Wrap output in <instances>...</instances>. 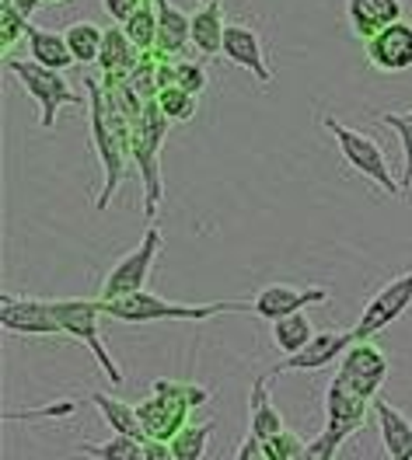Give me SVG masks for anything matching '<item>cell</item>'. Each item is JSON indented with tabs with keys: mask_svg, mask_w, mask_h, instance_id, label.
I'll list each match as a JSON object with an SVG mask.
<instances>
[{
	"mask_svg": "<svg viewBox=\"0 0 412 460\" xmlns=\"http://www.w3.org/2000/svg\"><path fill=\"white\" fill-rule=\"evenodd\" d=\"M4 66H7V74L18 84L25 87V94H29L31 102L39 105V126L42 129H53L57 126L59 109H77L81 105L77 91L67 84L63 70H49V66H42L35 59H14V57L4 59Z\"/></svg>",
	"mask_w": 412,
	"mask_h": 460,
	"instance_id": "cell-6",
	"label": "cell"
},
{
	"mask_svg": "<svg viewBox=\"0 0 412 460\" xmlns=\"http://www.w3.org/2000/svg\"><path fill=\"white\" fill-rule=\"evenodd\" d=\"M224 57L231 59L235 66H245L252 70V77L259 84H273V70L265 63V42L263 35L252 29V25H241V22H228V31H224Z\"/></svg>",
	"mask_w": 412,
	"mask_h": 460,
	"instance_id": "cell-16",
	"label": "cell"
},
{
	"mask_svg": "<svg viewBox=\"0 0 412 460\" xmlns=\"http://www.w3.org/2000/svg\"><path fill=\"white\" fill-rule=\"evenodd\" d=\"M354 342H360L354 328H350V332H318V335L308 342V349H300L297 356H287L280 367H273V370H269V380H276L280 374H318L325 367L339 363Z\"/></svg>",
	"mask_w": 412,
	"mask_h": 460,
	"instance_id": "cell-13",
	"label": "cell"
},
{
	"mask_svg": "<svg viewBox=\"0 0 412 460\" xmlns=\"http://www.w3.org/2000/svg\"><path fill=\"white\" fill-rule=\"evenodd\" d=\"M210 432H213V422H189L182 432H175V439H172L175 457L178 460H203L206 447H210Z\"/></svg>",
	"mask_w": 412,
	"mask_h": 460,
	"instance_id": "cell-30",
	"label": "cell"
},
{
	"mask_svg": "<svg viewBox=\"0 0 412 460\" xmlns=\"http://www.w3.org/2000/svg\"><path fill=\"white\" fill-rule=\"evenodd\" d=\"M29 18H22L14 7H0V49H4V59L11 57V49L29 39Z\"/></svg>",
	"mask_w": 412,
	"mask_h": 460,
	"instance_id": "cell-33",
	"label": "cell"
},
{
	"mask_svg": "<svg viewBox=\"0 0 412 460\" xmlns=\"http://www.w3.org/2000/svg\"><path fill=\"white\" fill-rule=\"evenodd\" d=\"M91 404L102 411V419L109 422V429L116 432V436H133V439H144L148 443V432L140 426L137 404L122 402L116 394H105V391H91Z\"/></svg>",
	"mask_w": 412,
	"mask_h": 460,
	"instance_id": "cell-22",
	"label": "cell"
},
{
	"mask_svg": "<svg viewBox=\"0 0 412 460\" xmlns=\"http://www.w3.org/2000/svg\"><path fill=\"white\" fill-rule=\"evenodd\" d=\"M235 460H265L263 443H259L255 436H245V439L237 443V457Z\"/></svg>",
	"mask_w": 412,
	"mask_h": 460,
	"instance_id": "cell-38",
	"label": "cell"
},
{
	"mask_svg": "<svg viewBox=\"0 0 412 460\" xmlns=\"http://www.w3.org/2000/svg\"><path fill=\"white\" fill-rule=\"evenodd\" d=\"M29 59L49 66V70H67L74 63V53L67 46V35L63 31H49V29H39V25H29Z\"/></svg>",
	"mask_w": 412,
	"mask_h": 460,
	"instance_id": "cell-23",
	"label": "cell"
},
{
	"mask_svg": "<svg viewBox=\"0 0 412 460\" xmlns=\"http://www.w3.org/2000/svg\"><path fill=\"white\" fill-rule=\"evenodd\" d=\"M63 35H67V46H70V53H74V63L91 66V63H98V59H102L105 31L98 29L94 22H74V25H67Z\"/></svg>",
	"mask_w": 412,
	"mask_h": 460,
	"instance_id": "cell-26",
	"label": "cell"
},
{
	"mask_svg": "<svg viewBox=\"0 0 412 460\" xmlns=\"http://www.w3.org/2000/svg\"><path fill=\"white\" fill-rule=\"evenodd\" d=\"M39 4H63V0H39Z\"/></svg>",
	"mask_w": 412,
	"mask_h": 460,
	"instance_id": "cell-41",
	"label": "cell"
},
{
	"mask_svg": "<svg viewBox=\"0 0 412 460\" xmlns=\"http://www.w3.org/2000/svg\"><path fill=\"white\" fill-rule=\"evenodd\" d=\"M53 314H57L63 335L77 339L91 349V356L98 359V367L105 370L109 384H122V370L119 363L109 356V349L102 342V300L98 296H74V300H53Z\"/></svg>",
	"mask_w": 412,
	"mask_h": 460,
	"instance_id": "cell-7",
	"label": "cell"
},
{
	"mask_svg": "<svg viewBox=\"0 0 412 460\" xmlns=\"http://www.w3.org/2000/svg\"><path fill=\"white\" fill-rule=\"evenodd\" d=\"M406 115H409V119H412V109H409V112H406Z\"/></svg>",
	"mask_w": 412,
	"mask_h": 460,
	"instance_id": "cell-42",
	"label": "cell"
},
{
	"mask_svg": "<svg viewBox=\"0 0 412 460\" xmlns=\"http://www.w3.org/2000/svg\"><path fill=\"white\" fill-rule=\"evenodd\" d=\"M137 59H140V53H137V46L130 42V35L119 29H109L105 31V46H102V70L109 74V77H130L133 74V66H137Z\"/></svg>",
	"mask_w": 412,
	"mask_h": 460,
	"instance_id": "cell-25",
	"label": "cell"
},
{
	"mask_svg": "<svg viewBox=\"0 0 412 460\" xmlns=\"http://www.w3.org/2000/svg\"><path fill=\"white\" fill-rule=\"evenodd\" d=\"M102 314L122 324H154V321H210L220 314H252V300H210V304H178L161 293H130L119 300H102Z\"/></svg>",
	"mask_w": 412,
	"mask_h": 460,
	"instance_id": "cell-1",
	"label": "cell"
},
{
	"mask_svg": "<svg viewBox=\"0 0 412 460\" xmlns=\"http://www.w3.org/2000/svg\"><path fill=\"white\" fill-rule=\"evenodd\" d=\"M168 137V115L157 109V102H148V109L140 119H133V133H130V154L133 164L144 174V217L154 220L157 206L165 199V185H161V146Z\"/></svg>",
	"mask_w": 412,
	"mask_h": 460,
	"instance_id": "cell-5",
	"label": "cell"
},
{
	"mask_svg": "<svg viewBox=\"0 0 412 460\" xmlns=\"http://www.w3.org/2000/svg\"><path fill=\"white\" fill-rule=\"evenodd\" d=\"M165 248V237H161V227L150 224L140 237V244L133 252H126L122 259L109 269V276L102 279V289H98V300H119V296H130V293H144L148 289V279L154 272V261Z\"/></svg>",
	"mask_w": 412,
	"mask_h": 460,
	"instance_id": "cell-9",
	"label": "cell"
},
{
	"mask_svg": "<svg viewBox=\"0 0 412 460\" xmlns=\"http://www.w3.org/2000/svg\"><path fill=\"white\" fill-rule=\"evenodd\" d=\"M157 7V53L178 59L193 46V18L178 11L172 0H154Z\"/></svg>",
	"mask_w": 412,
	"mask_h": 460,
	"instance_id": "cell-18",
	"label": "cell"
},
{
	"mask_svg": "<svg viewBox=\"0 0 412 460\" xmlns=\"http://www.w3.org/2000/svg\"><path fill=\"white\" fill-rule=\"evenodd\" d=\"M265 460H308V443H300V436L294 432H280L276 439L263 443Z\"/></svg>",
	"mask_w": 412,
	"mask_h": 460,
	"instance_id": "cell-34",
	"label": "cell"
},
{
	"mask_svg": "<svg viewBox=\"0 0 412 460\" xmlns=\"http://www.w3.org/2000/svg\"><path fill=\"white\" fill-rule=\"evenodd\" d=\"M224 31H228L224 4H206L193 14V49L200 57H217L224 49Z\"/></svg>",
	"mask_w": 412,
	"mask_h": 460,
	"instance_id": "cell-21",
	"label": "cell"
},
{
	"mask_svg": "<svg viewBox=\"0 0 412 460\" xmlns=\"http://www.w3.org/2000/svg\"><path fill=\"white\" fill-rule=\"evenodd\" d=\"M381 122H384V126H391V129L399 133V140H402V157H406V168H402L399 185H402V192H409V189H412V119H409V115L384 112Z\"/></svg>",
	"mask_w": 412,
	"mask_h": 460,
	"instance_id": "cell-32",
	"label": "cell"
},
{
	"mask_svg": "<svg viewBox=\"0 0 412 460\" xmlns=\"http://www.w3.org/2000/svg\"><path fill=\"white\" fill-rule=\"evenodd\" d=\"M367 63L378 74H406L412 70V22H395L384 31H378L374 39L363 42Z\"/></svg>",
	"mask_w": 412,
	"mask_h": 460,
	"instance_id": "cell-15",
	"label": "cell"
},
{
	"mask_svg": "<svg viewBox=\"0 0 412 460\" xmlns=\"http://www.w3.org/2000/svg\"><path fill=\"white\" fill-rule=\"evenodd\" d=\"M402 14H406L402 0H346V22L360 42H367L388 25L402 22Z\"/></svg>",
	"mask_w": 412,
	"mask_h": 460,
	"instance_id": "cell-17",
	"label": "cell"
},
{
	"mask_svg": "<svg viewBox=\"0 0 412 460\" xmlns=\"http://www.w3.org/2000/svg\"><path fill=\"white\" fill-rule=\"evenodd\" d=\"M367 411H374V402L354 394L339 376H332L325 391V429L308 443V460H336L339 447L363 426Z\"/></svg>",
	"mask_w": 412,
	"mask_h": 460,
	"instance_id": "cell-4",
	"label": "cell"
},
{
	"mask_svg": "<svg viewBox=\"0 0 412 460\" xmlns=\"http://www.w3.org/2000/svg\"><path fill=\"white\" fill-rule=\"evenodd\" d=\"M88 84V105H91V144L98 150V161H102V172H105V185H102V196H98V209H105L112 196H116V189L122 185V172H126V161H130V140L122 137V122L112 126V102H109V94H102V84L88 77L85 81Z\"/></svg>",
	"mask_w": 412,
	"mask_h": 460,
	"instance_id": "cell-3",
	"label": "cell"
},
{
	"mask_svg": "<svg viewBox=\"0 0 412 460\" xmlns=\"http://www.w3.org/2000/svg\"><path fill=\"white\" fill-rule=\"evenodd\" d=\"M165 84H178V87H185L189 94H203L206 91V66L200 63V59H178V63H172L168 66V81Z\"/></svg>",
	"mask_w": 412,
	"mask_h": 460,
	"instance_id": "cell-31",
	"label": "cell"
},
{
	"mask_svg": "<svg viewBox=\"0 0 412 460\" xmlns=\"http://www.w3.org/2000/svg\"><path fill=\"white\" fill-rule=\"evenodd\" d=\"M409 307H412V269L402 272V276H395L391 283H384V287L367 300L363 314H360V321L354 324L356 339L363 342V339L381 335L384 328H388L391 321H399Z\"/></svg>",
	"mask_w": 412,
	"mask_h": 460,
	"instance_id": "cell-11",
	"label": "cell"
},
{
	"mask_svg": "<svg viewBox=\"0 0 412 460\" xmlns=\"http://www.w3.org/2000/svg\"><path fill=\"white\" fill-rule=\"evenodd\" d=\"M269 335H273L276 352H283V359H287V356H297L300 349H308V342H311L318 332H315L311 317L300 311V314H291V317L273 321V324H269Z\"/></svg>",
	"mask_w": 412,
	"mask_h": 460,
	"instance_id": "cell-24",
	"label": "cell"
},
{
	"mask_svg": "<svg viewBox=\"0 0 412 460\" xmlns=\"http://www.w3.org/2000/svg\"><path fill=\"white\" fill-rule=\"evenodd\" d=\"M196 4H200V7H206V4H220V0H196Z\"/></svg>",
	"mask_w": 412,
	"mask_h": 460,
	"instance_id": "cell-39",
	"label": "cell"
},
{
	"mask_svg": "<svg viewBox=\"0 0 412 460\" xmlns=\"http://www.w3.org/2000/svg\"><path fill=\"white\" fill-rule=\"evenodd\" d=\"M325 129L336 137L343 161H346L356 174H363L374 189H381L384 196H399V192H402V185L391 178L388 157H384L381 144H378L374 137H367V133H360V129L343 126V122H339V119H332V115L325 119Z\"/></svg>",
	"mask_w": 412,
	"mask_h": 460,
	"instance_id": "cell-8",
	"label": "cell"
},
{
	"mask_svg": "<svg viewBox=\"0 0 412 460\" xmlns=\"http://www.w3.org/2000/svg\"><path fill=\"white\" fill-rule=\"evenodd\" d=\"M210 402V387H200L193 380H154L150 398L137 404L140 426L148 432V439H165L172 443L175 432H182L189 426V411Z\"/></svg>",
	"mask_w": 412,
	"mask_h": 460,
	"instance_id": "cell-2",
	"label": "cell"
},
{
	"mask_svg": "<svg viewBox=\"0 0 412 460\" xmlns=\"http://www.w3.org/2000/svg\"><path fill=\"white\" fill-rule=\"evenodd\" d=\"M11 4H18V0H0V7H11Z\"/></svg>",
	"mask_w": 412,
	"mask_h": 460,
	"instance_id": "cell-40",
	"label": "cell"
},
{
	"mask_svg": "<svg viewBox=\"0 0 412 460\" xmlns=\"http://www.w3.org/2000/svg\"><path fill=\"white\" fill-rule=\"evenodd\" d=\"M374 415H378V432L388 460H412V419L402 415L395 404L384 398H374Z\"/></svg>",
	"mask_w": 412,
	"mask_h": 460,
	"instance_id": "cell-19",
	"label": "cell"
},
{
	"mask_svg": "<svg viewBox=\"0 0 412 460\" xmlns=\"http://www.w3.org/2000/svg\"><path fill=\"white\" fill-rule=\"evenodd\" d=\"M0 324L7 335H63L57 314H53V300H39V296H0Z\"/></svg>",
	"mask_w": 412,
	"mask_h": 460,
	"instance_id": "cell-12",
	"label": "cell"
},
{
	"mask_svg": "<svg viewBox=\"0 0 412 460\" xmlns=\"http://www.w3.org/2000/svg\"><path fill=\"white\" fill-rule=\"evenodd\" d=\"M280 432H287V426H283V415L269 402V374H263L255 376L252 394H248V436H255L259 443H269Z\"/></svg>",
	"mask_w": 412,
	"mask_h": 460,
	"instance_id": "cell-20",
	"label": "cell"
},
{
	"mask_svg": "<svg viewBox=\"0 0 412 460\" xmlns=\"http://www.w3.org/2000/svg\"><path fill=\"white\" fill-rule=\"evenodd\" d=\"M77 454L94 460H148L144 439H133V436H109L105 443H81Z\"/></svg>",
	"mask_w": 412,
	"mask_h": 460,
	"instance_id": "cell-27",
	"label": "cell"
},
{
	"mask_svg": "<svg viewBox=\"0 0 412 460\" xmlns=\"http://www.w3.org/2000/svg\"><path fill=\"white\" fill-rule=\"evenodd\" d=\"M148 0H102V7H105V14L116 22V25H126L140 7H144Z\"/></svg>",
	"mask_w": 412,
	"mask_h": 460,
	"instance_id": "cell-36",
	"label": "cell"
},
{
	"mask_svg": "<svg viewBox=\"0 0 412 460\" xmlns=\"http://www.w3.org/2000/svg\"><path fill=\"white\" fill-rule=\"evenodd\" d=\"M332 300V289L328 287H294V283H269L255 293L252 300V314L263 317V321H280V317H291L308 311L311 304H325Z\"/></svg>",
	"mask_w": 412,
	"mask_h": 460,
	"instance_id": "cell-14",
	"label": "cell"
},
{
	"mask_svg": "<svg viewBox=\"0 0 412 460\" xmlns=\"http://www.w3.org/2000/svg\"><path fill=\"white\" fill-rule=\"evenodd\" d=\"M388 370H391V363H388L381 345L374 342V339H363V342H354L346 349V356L339 359L336 376H339L354 394L374 402L378 391H381V384L388 380Z\"/></svg>",
	"mask_w": 412,
	"mask_h": 460,
	"instance_id": "cell-10",
	"label": "cell"
},
{
	"mask_svg": "<svg viewBox=\"0 0 412 460\" xmlns=\"http://www.w3.org/2000/svg\"><path fill=\"white\" fill-rule=\"evenodd\" d=\"M77 404L81 402H57L49 404V408H35V411H4V419L7 422H29V419H63V415H70V411H77Z\"/></svg>",
	"mask_w": 412,
	"mask_h": 460,
	"instance_id": "cell-35",
	"label": "cell"
},
{
	"mask_svg": "<svg viewBox=\"0 0 412 460\" xmlns=\"http://www.w3.org/2000/svg\"><path fill=\"white\" fill-rule=\"evenodd\" d=\"M144 457L148 460H178L175 450H172V443H165V439H148V443H144Z\"/></svg>",
	"mask_w": 412,
	"mask_h": 460,
	"instance_id": "cell-37",
	"label": "cell"
},
{
	"mask_svg": "<svg viewBox=\"0 0 412 460\" xmlns=\"http://www.w3.org/2000/svg\"><path fill=\"white\" fill-rule=\"evenodd\" d=\"M122 31L130 35V42L137 46V53H154L157 49V7H154V0H148L126 25Z\"/></svg>",
	"mask_w": 412,
	"mask_h": 460,
	"instance_id": "cell-28",
	"label": "cell"
},
{
	"mask_svg": "<svg viewBox=\"0 0 412 460\" xmlns=\"http://www.w3.org/2000/svg\"><path fill=\"white\" fill-rule=\"evenodd\" d=\"M157 109L168 115V122H189L193 115H196V109H200V98L196 94H189L185 87L178 84H165L161 91H157Z\"/></svg>",
	"mask_w": 412,
	"mask_h": 460,
	"instance_id": "cell-29",
	"label": "cell"
}]
</instances>
